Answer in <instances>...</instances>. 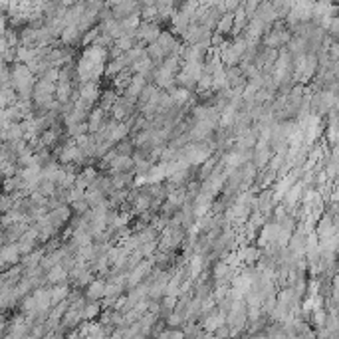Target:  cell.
<instances>
[{"label": "cell", "mask_w": 339, "mask_h": 339, "mask_svg": "<svg viewBox=\"0 0 339 339\" xmlns=\"http://www.w3.org/2000/svg\"><path fill=\"white\" fill-rule=\"evenodd\" d=\"M212 143L210 141H198V143H189L178 151V159H185L191 167H198L212 157Z\"/></svg>", "instance_id": "cell-1"}, {"label": "cell", "mask_w": 339, "mask_h": 339, "mask_svg": "<svg viewBox=\"0 0 339 339\" xmlns=\"http://www.w3.org/2000/svg\"><path fill=\"white\" fill-rule=\"evenodd\" d=\"M163 30L159 22H141V26L137 30V42L139 44H155L161 38Z\"/></svg>", "instance_id": "cell-2"}, {"label": "cell", "mask_w": 339, "mask_h": 339, "mask_svg": "<svg viewBox=\"0 0 339 339\" xmlns=\"http://www.w3.org/2000/svg\"><path fill=\"white\" fill-rule=\"evenodd\" d=\"M147 75L143 74H133V79L131 84H129V88L125 89V95L123 97H127V99H131V102H137L139 99V95L143 93V89L147 88Z\"/></svg>", "instance_id": "cell-3"}, {"label": "cell", "mask_w": 339, "mask_h": 339, "mask_svg": "<svg viewBox=\"0 0 339 339\" xmlns=\"http://www.w3.org/2000/svg\"><path fill=\"white\" fill-rule=\"evenodd\" d=\"M79 99L86 102L91 107L97 99H102V89L95 82H88V84H82L79 86Z\"/></svg>", "instance_id": "cell-4"}, {"label": "cell", "mask_w": 339, "mask_h": 339, "mask_svg": "<svg viewBox=\"0 0 339 339\" xmlns=\"http://www.w3.org/2000/svg\"><path fill=\"white\" fill-rule=\"evenodd\" d=\"M139 8H141V4H137V2H119V4H111L113 18H117V20L129 18V16H133V14H139V12H137Z\"/></svg>", "instance_id": "cell-5"}, {"label": "cell", "mask_w": 339, "mask_h": 339, "mask_svg": "<svg viewBox=\"0 0 339 339\" xmlns=\"http://www.w3.org/2000/svg\"><path fill=\"white\" fill-rule=\"evenodd\" d=\"M109 173H111V177L113 175H121V173H135V159L129 157V155H119L115 163L111 165Z\"/></svg>", "instance_id": "cell-6"}, {"label": "cell", "mask_w": 339, "mask_h": 339, "mask_svg": "<svg viewBox=\"0 0 339 339\" xmlns=\"http://www.w3.org/2000/svg\"><path fill=\"white\" fill-rule=\"evenodd\" d=\"M0 262H2V266H16L18 262H22V254L18 250V244H4L2 252H0Z\"/></svg>", "instance_id": "cell-7"}, {"label": "cell", "mask_w": 339, "mask_h": 339, "mask_svg": "<svg viewBox=\"0 0 339 339\" xmlns=\"http://www.w3.org/2000/svg\"><path fill=\"white\" fill-rule=\"evenodd\" d=\"M254 167L256 169H264L266 163L272 159V151H270V147L266 145V143H256V147H254Z\"/></svg>", "instance_id": "cell-8"}, {"label": "cell", "mask_w": 339, "mask_h": 339, "mask_svg": "<svg viewBox=\"0 0 339 339\" xmlns=\"http://www.w3.org/2000/svg\"><path fill=\"white\" fill-rule=\"evenodd\" d=\"M70 216H72V208L68 207H58L54 208V210H50V222L58 228V226H62V224H66V222L70 221Z\"/></svg>", "instance_id": "cell-9"}, {"label": "cell", "mask_w": 339, "mask_h": 339, "mask_svg": "<svg viewBox=\"0 0 339 339\" xmlns=\"http://www.w3.org/2000/svg\"><path fill=\"white\" fill-rule=\"evenodd\" d=\"M68 276H70V272L62 264H58V266H54L52 270L46 272V282H48V284H54V286H59V284H64V280H66Z\"/></svg>", "instance_id": "cell-10"}, {"label": "cell", "mask_w": 339, "mask_h": 339, "mask_svg": "<svg viewBox=\"0 0 339 339\" xmlns=\"http://www.w3.org/2000/svg\"><path fill=\"white\" fill-rule=\"evenodd\" d=\"M46 256V250L44 248H36V250L28 254V256H22V268L24 270H32V268H38V266L42 264V260H44Z\"/></svg>", "instance_id": "cell-11"}, {"label": "cell", "mask_w": 339, "mask_h": 339, "mask_svg": "<svg viewBox=\"0 0 339 339\" xmlns=\"http://www.w3.org/2000/svg\"><path fill=\"white\" fill-rule=\"evenodd\" d=\"M105 286H107V282L93 280L88 286V290H86V297L89 302H97L99 297H105Z\"/></svg>", "instance_id": "cell-12"}, {"label": "cell", "mask_w": 339, "mask_h": 339, "mask_svg": "<svg viewBox=\"0 0 339 339\" xmlns=\"http://www.w3.org/2000/svg\"><path fill=\"white\" fill-rule=\"evenodd\" d=\"M224 322H226V311H212L205 320V329L207 331H218Z\"/></svg>", "instance_id": "cell-13"}, {"label": "cell", "mask_w": 339, "mask_h": 339, "mask_svg": "<svg viewBox=\"0 0 339 339\" xmlns=\"http://www.w3.org/2000/svg\"><path fill=\"white\" fill-rule=\"evenodd\" d=\"M105 123V111L102 107H97V109H93L91 111V115L88 119V125H89V133L91 135H95V133L102 129V125Z\"/></svg>", "instance_id": "cell-14"}, {"label": "cell", "mask_w": 339, "mask_h": 339, "mask_svg": "<svg viewBox=\"0 0 339 339\" xmlns=\"http://www.w3.org/2000/svg\"><path fill=\"white\" fill-rule=\"evenodd\" d=\"M171 95H173V99H175V105L177 107H183V105H187L189 102H191V91L185 88H173L171 91H169Z\"/></svg>", "instance_id": "cell-15"}, {"label": "cell", "mask_w": 339, "mask_h": 339, "mask_svg": "<svg viewBox=\"0 0 339 339\" xmlns=\"http://www.w3.org/2000/svg\"><path fill=\"white\" fill-rule=\"evenodd\" d=\"M218 34H230L232 30H234V12H226V14H222V18L218 20Z\"/></svg>", "instance_id": "cell-16"}, {"label": "cell", "mask_w": 339, "mask_h": 339, "mask_svg": "<svg viewBox=\"0 0 339 339\" xmlns=\"http://www.w3.org/2000/svg\"><path fill=\"white\" fill-rule=\"evenodd\" d=\"M79 36H82L79 26H66L64 32H62V36H59V40H62L64 44H74V42L79 40Z\"/></svg>", "instance_id": "cell-17"}, {"label": "cell", "mask_w": 339, "mask_h": 339, "mask_svg": "<svg viewBox=\"0 0 339 339\" xmlns=\"http://www.w3.org/2000/svg\"><path fill=\"white\" fill-rule=\"evenodd\" d=\"M68 286H54L50 288V297H52V306H58L62 302H66V295H68Z\"/></svg>", "instance_id": "cell-18"}, {"label": "cell", "mask_w": 339, "mask_h": 339, "mask_svg": "<svg viewBox=\"0 0 339 339\" xmlns=\"http://www.w3.org/2000/svg\"><path fill=\"white\" fill-rule=\"evenodd\" d=\"M240 256H242V260H244L246 264H254V262L260 258V248H256V246H246V248L240 250Z\"/></svg>", "instance_id": "cell-19"}, {"label": "cell", "mask_w": 339, "mask_h": 339, "mask_svg": "<svg viewBox=\"0 0 339 339\" xmlns=\"http://www.w3.org/2000/svg\"><path fill=\"white\" fill-rule=\"evenodd\" d=\"M157 91H159V88H157V86L149 84L147 88L143 89V93L139 95V99H137V102H139V105H141V107H143V105H147L149 102H151V97H153V95H155Z\"/></svg>", "instance_id": "cell-20"}, {"label": "cell", "mask_w": 339, "mask_h": 339, "mask_svg": "<svg viewBox=\"0 0 339 339\" xmlns=\"http://www.w3.org/2000/svg\"><path fill=\"white\" fill-rule=\"evenodd\" d=\"M157 246H159V240H153V242H147V244H143V246H139V250L143 254V258H153L155 254H157Z\"/></svg>", "instance_id": "cell-21"}, {"label": "cell", "mask_w": 339, "mask_h": 339, "mask_svg": "<svg viewBox=\"0 0 339 339\" xmlns=\"http://www.w3.org/2000/svg\"><path fill=\"white\" fill-rule=\"evenodd\" d=\"M82 313H84V317H86V320H93V317L99 313V306H97L95 302H89L88 306L84 308V311H82Z\"/></svg>", "instance_id": "cell-22"}, {"label": "cell", "mask_w": 339, "mask_h": 339, "mask_svg": "<svg viewBox=\"0 0 339 339\" xmlns=\"http://www.w3.org/2000/svg\"><path fill=\"white\" fill-rule=\"evenodd\" d=\"M72 210H74L77 216H84V214H88L91 208H89L88 201H79V203H74V205H72Z\"/></svg>", "instance_id": "cell-23"}, {"label": "cell", "mask_w": 339, "mask_h": 339, "mask_svg": "<svg viewBox=\"0 0 339 339\" xmlns=\"http://www.w3.org/2000/svg\"><path fill=\"white\" fill-rule=\"evenodd\" d=\"M196 88L203 89V91H205V89H212V75L205 72V74H203V77L198 79V86H196Z\"/></svg>", "instance_id": "cell-24"}, {"label": "cell", "mask_w": 339, "mask_h": 339, "mask_svg": "<svg viewBox=\"0 0 339 339\" xmlns=\"http://www.w3.org/2000/svg\"><path fill=\"white\" fill-rule=\"evenodd\" d=\"M133 145H135V143H129V141H121V143H119L115 149H117L119 155H129V157H133V155H131Z\"/></svg>", "instance_id": "cell-25"}, {"label": "cell", "mask_w": 339, "mask_h": 339, "mask_svg": "<svg viewBox=\"0 0 339 339\" xmlns=\"http://www.w3.org/2000/svg\"><path fill=\"white\" fill-rule=\"evenodd\" d=\"M181 322H183V315H181V313H171V315H169V320H167V324L169 325H181Z\"/></svg>", "instance_id": "cell-26"}, {"label": "cell", "mask_w": 339, "mask_h": 339, "mask_svg": "<svg viewBox=\"0 0 339 339\" xmlns=\"http://www.w3.org/2000/svg\"><path fill=\"white\" fill-rule=\"evenodd\" d=\"M175 302H177V297H165L163 306H165L167 310H173V308H175Z\"/></svg>", "instance_id": "cell-27"}, {"label": "cell", "mask_w": 339, "mask_h": 339, "mask_svg": "<svg viewBox=\"0 0 339 339\" xmlns=\"http://www.w3.org/2000/svg\"><path fill=\"white\" fill-rule=\"evenodd\" d=\"M169 339H185V333H183V331H178V329H175V331H171Z\"/></svg>", "instance_id": "cell-28"}]
</instances>
